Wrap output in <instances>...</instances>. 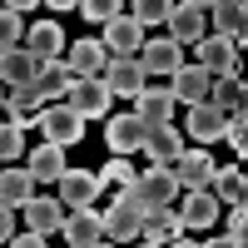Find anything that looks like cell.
Segmentation results:
<instances>
[{
    "instance_id": "obj_1",
    "label": "cell",
    "mask_w": 248,
    "mask_h": 248,
    "mask_svg": "<svg viewBox=\"0 0 248 248\" xmlns=\"http://www.w3.org/2000/svg\"><path fill=\"white\" fill-rule=\"evenodd\" d=\"M109 85H105V79H99V75H75V85L65 90V105L79 114V119H105L109 114Z\"/></svg>"
},
{
    "instance_id": "obj_2",
    "label": "cell",
    "mask_w": 248,
    "mask_h": 248,
    "mask_svg": "<svg viewBox=\"0 0 248 248\" xmlns=\"http://www.w3.org/2000/svg\"><path fill=\"white\" fill-rule=\"evenodd\" d=\"M35 124H40V134H45L50 144H65V149H70V144H79V139H85V119H79L70 105H40V114H35Z\"/></svg>"
},
{
    "instance_id": "obj_3",
    "label": "cell",
    "mask_w": 248,
    "mask_h": 248,
    "mask_svg": "<svg viewBox=\"0 0 248 248\" xmlns=\"http://www.w3.org/2000/svg\"><path fill=\"white\" fill-rule=\"evenodd\" d=\"M144 134H149V124H144L134 109L129 114H105V144H109V154H139Z\"/></svg>"
},
{
    "instance_id": "obj_4",
    "label": "cell",
    "mask_w": 248,
    "mask_h": 248,
    "mask_svg": "<svg viewBox=\"0 0 248 248\" xmlns=\"http://www.w3.org/2000/svg\"><path fill=\"white\" fill-rule=\"evenodd\" d=\"M144 40H149V30H144L134 15H109V20H105V35H99V45H105V55H139Z\"/></svg>"
},
{
    "instance_id": "obj_5",
    "label": "cell",
    "mask_w": 248,
    "mask_h": 248,
    "mask_svg": "<svg viewBox=\"0 0 248 248\" xmlns=\"http://www.w3.org/2000/svg\"><path fill=\"white\" fill-rule=\"evenodd\" d=\"M99 79L109 85V94L134 99V94L144 90V79H149V75H144V65H139L134 55H109V60H105V70H99Z\"/></svg>"
},
{
    "instance_id": "obj_6",
    "label": "cell",
    "mask_w": 248,
    "mask_h": 248,
    "mask_svg": "<svg viewBox=\"0 0 248 248\" xmlns=\"http://www.w3.org/2000/svg\"><path fill=\"white\" fill-rule=\"evenodd\" d=\"M238 45H243V35H203L199 40V65L209 70V75H229L238 70Z\"/></svg>"
},
{
    "instance_id": "obj_7",
    "label": "cell",
    "mask_w": 248,
    "mask_h": 248,
    "mask_svg": "<svg viewBox=\"0 0 248 248\" xmlns=\"http://www.w3.org/2000/svg\"><path fill=\"white\" fill-rule=\"evenodd\" d=\"M60 233H65L70 248H99L105 243V223H99V209L90 203V209H70L65 223H60Z\"/></svg>"
},
{
    "instance_id": "obj_8",
    "label": "cell",
    "mask_w": 248,
    "mask_h": 248,
    "mask_svg": "<svg viewBox=\"0 0 248 248\" xmlns=\"http://www.w3.org/2000/svg\"><path fill=\"white\" fill-rule=\"evenodd\" d=\"M134 60L144 65V75H174V70L184 65V45L169 40V35H159V40H144Z\"/></svg>"
},
{
    "instance_id": "obj_9",
    "label": "cell",
    "mask_w": 248,
    "mask_h": 248,
    "mask_svg": "<svg viewBox=\"0 0 248 248\" xmlns=\"http://www.w3.org/2000/svg\"><path fill=\"white\" fill-rule=\"evenodd\" d=\"M179 218L189 223V229H214V218H218V209L223 203L209 194V184H199V189H179Z\"/></svg>"
},
{
    "instance_id": "obj_10",
    "label": "cell",
    "mask_w": 248,
    "mask_h": 248,
    "mask_svg": "<svg viewBox=\"0 0 248 248\" xmlns=\"http://www.w3.org/2000/svg\"><path fill=\"white\" fill-rule=\"evenodd\" d=\"M134 179H139V194H144V203H149V209H164V203L179 199V179H174L169 164H149V169L134 174Z\"/></svg>"
},
{
    "instance_id": "obj_11",
    "label": "cell",
    "mask_w": 248,
    "mask_h": 248,
    "mask_svg": "<svg viewBox=\"0 0 248 248\" xmlns=\"http://www.w3.org/2000/svg\"><path fill=\"white\" fill-rule=\"evenodd\" d=\"M55 189H60L55 199L65 203V209H90V203L99 199V179L85 174V169H65V174L55 179Z\"/></svg>"
},
{
    "instance_id": "obj_12",
    "label": "cell",
    "mask_w": 248,
    "mask_h": 248,
    "mask_svg": "<svg viewBox=\"0 0 248 248\" xmlns=\"http://www.w3.org/2000/svg\"><path fill=\"white\" fill-rule=\"evenodd\" d=\"M169 94H174V105H199V99L214 94V75L203 70V65H179Z\"/></svg>"
},
{
    "instance_id": "obj_13",
    "label": "cell",
    "mask_w": 248,
    "mask_h": 248,
    "mask_svg": "<svg viewBox=\"0 0 248 248\" xmlns=\"http://www.w3.org/2000/svg\"><path fill=\"white\" fill-rule=\"evenodd\" d=\"M223 124H229V109H223V105H214V99L189 105V139L214 144V139H223Z\"/></svg>"
},
{
    "instance_id": "obj_14",
    "label": "cell",
    "mask_w": 248,
    "mask_h": 248,
    "mask_svg": "<svg viewBox=\"0 0 248 248\" xmlns=\"http://www.w3.org/2000/svg\"><path fill=\"white\" fill-rule=\"evenodd\" d=\"M65 40H70V35L60 30L55 20H40V25H30L25 35H20V45H25L40 65H45V60H60V55H65Z\"/></svg>"
},
{
    "instance_id": "obj_15",
    "label": "cell",
    "mask_w": 248,
    "mask_h": 248,
    "mask_svg": "<svg viewBox=\"0 0 248 248\" xmlns=\"http://www.w3.org/2000/svg\"><path fill=\"white\" fill-rule=\"evenodd\" d=\"M164 30H169V40H179V45H199L203 40V10L189 5V0H174V10L164 15Z\"/></svg>"
},
{
    "instance_id": "obj_16",
    "label": "cell",
    "mask_w": 248,
    "mask_h": 248,
    "mask_svg": "<svg viewBox=\"0 0 248 248\" xmlns=\"http://www.w3.org/2000/svg\"><path fill=\"white\" fill-rule=\"evenodd\" d=\"M134 114L144 124H174V94H169V85H144L134 94Z\"/></svg>"
},
{
    "instance_id": "obj_17",
    "label": "cell",
    "mask_w": 248,
    "mask_h": 248,
    "mask_svg": "<svg viewBox=\"0 0 248 248\" xmlns=\"http://www.w3.org/2000/svg\"><path fill=\"white\" fill-rule=\"evenodd\" d=\"M139 154H149V164H174V159L184 154V134L174 129V124H149Z\"/></svg>"
},
{
    "instance_id": "obj_18",
    "label": "cell",
    "mask_w": 248,
    "mask_h": 248,
    "mask_svg": "<svg viewBox=\"0 0 248 248\" xmlns=\"http://www.w3.org/2000/svg\"><path fill=\"white\" fill-rule=\"evenodd\" d=\"M99 223H105V243H134V233H139L144 214L114 199V203H109V214H99Z\"/></svg>"
},
{
    "instance_id": "obj_19",
    "label": "cell",
    "mask_w": 248,
    "mask_h": 248,
    "mask_svg": "<svg viewBox=\"0 0 248 248\" xmlns=\"http://www.w3.org/2000/svg\"><path fill=\"white\" fill-rule=\"evenodd\" d=\"M60 223H65V203L60 199H40V194L25 199V229L50 238V233H60Z\"/></svg>"
},
{
    "instance_id": "obj_20",
    "label": "cell",
    "mask_w": 248,
    "mask_h": 248,
    "mask_svg": "<svg viewBox=\"0 0 248 248\" xmlns=\"http://www.w3.org/2000/svg\"><path fill=\"white\" fill-rule=\"evenodd\" d=\"M169 169H174V179H179V189H199V184H209L214 159L203 154V149H189V144H184V154L169 164Z\"/></svg>"
},
{
    "instance_id": "obj_21",
    "label": "cell",
    "mask_w": 248,
    "mask_h": 248,
    "mask_svg": "<svg viewBox=\"0 0 248 248\" xmlns=\"http://www.w3.org/2000/svg\"><path fill=\"white\" fill-rule=\"evenodd\" d=\"M40 75V60L25 50V45H15V50H0V85H30V79Z\"/></svg>"
},
{
    "instance_id": "obj_22",
    "label": "cell",
    "mask_w": 248,
    "mask_h": 248,
    "mask_svg": "<svg viewBox=\"0 0 248 248\" xmlns=\"http://www.w3.org/2000/svg\"><path fill=\"white\" fill-rule=\"evenodd\" d=\"M25 169H30V179L35 184H55L60 174H65L70 169V164H65V144H40V149H30V164H25Z\"/></svg>"
},
{
    "instance_id": "obj_23",
    "label": "cell",
    "mask_w": 248,
    "mask_h": 248,
    "mask_svg": "<svg viewBox=\"0 0 248 248\" xmlns=\"http://www.w3.org/2000/svg\"><path fill=\"white\" fill-rule=\"evenodd\" d=\"M40 105H45V99H40L35 79H30V85H10V90H5V114H10V124H20V129H25V124H35Z\"/></svg>"
},
{
    "instance_id": "obj_24",
    "label": "cell",
    "mask_w": 248,
    "mask_h": 248,
    "mask_svg": "<svg viewBox=\"0 0 248 248\" xmlns=\"http://www.w3.org/2000/svg\"><path fill=\"white\" fill-rule=\"evenodd\" d=\"M35 194V179L25 164H10V169H0V203L5 209H25V199Z\"/></svg>"
},
{
    "instance_id": "obj_25",
    "label": "cell",
    "mask_w": 248,
    "mask_h": 248,
    "mask_svg": "<svg viewBox=\"0 0 248 248\" xmlns=\"http://www.w3.org/2000/svg\"><path fill=\"white\" fill-rule=\"evenodd\" d=\"M70 85H75V70L65 65V55H60V60H45V65H40V75H35L40 99H65Z\"/></svg>"
},
{
    "instance_id": "obj_26",
    "label": "cell",
    "mask_w": 248,
    "mask_h": 248,
    "mask_svg": "<svg viewBox=\"0 0 248 248\" xmlns=\"http://www.w3.org/2000/svg\"><path fill=\"white\" fill-rule=\"evenodd\" d=\"M105 45H99V40H70L65 45V65L75 70V75H99L105 70Z\"/></svg>"
},
{
    "instance_id": "obj_27",
    "label": "cell",
    "mask_w": 248,
    "mask_h": 248,
    "mask_svg": "<svg viewBox=\"0 0 248 248\" xmlns=\"http://www.w3.org/2000/svg\"><path fill=\"white\" fill-rule=\"evenodd\" d=\"M209 194H214L218 203H243V199H248V184H243L238 169H223V164H214V174H209Z\"/></svg>"
},
{
    "instance_id": "obj_28",
    "label": "cell",
    "mask_w": 248,
    "mask_h": 248,
    "mask_svg": "<svg viewBox=\"0 0 248 248\" xmlns=\"http://www.w3.org/2000/svg\"><path fill=\"white\" fill-rule=\"evenodd\" d=\"M94 179H99V199H105V194H114L119 184H129V179H134V164H129V154H114V159H105V169H99Z\"/></svg>"
},
{
    "instance_id": "obj_29",
    "label": "cell",
    "mask_w": 248,
    "mask_h": 248,
    "mask_svg": "<svg viewBox=\"0 0 248 248\" xmlns=\"http://www.w3.org/2000/svg\"><path fill=\"white\" fill-rule=\"evenodd\" d=\"M214 25L218 35H243V0H214Z\"/></svg>"
},
{
    "instance_id": "obj_30",
    "label": "cell",
    "mask_w": 248,
    "mask_h": 248,
    "mask_svg": "<svg viewBox=\"0 0 248 248\" xmlns=\"http://www.w3.org/2000/svg\"><path fill=\"white\" fill-rule=\"evenodd\" d=\"M214 105H223V109H233V105H243V79H238V70H229V75H214Z\"/></svg>"
},
{
    "instance_id": "obj_31",
    "label": "cell",
    "mask_w": 248,
    "mask_h": 248,
    "mask_svg": "<svg viewBox=\"0 0 248 248\" xmlns=\"http://www.w3.org/2000/svg\"><path fill=\"white\" fill-rule=\"evenodd\" d=\"M0 159H25V129L0 119Z\"/></svg>"
},
{
    "instance_id": "obj_32",
    "label": "cell",
    "mask_w": 248,
    "mask_h": 248,
    "mask_svg": "<svg viewBox=\"0 0 248 248\" xmlns=\"http://www.w3.org/2000/svg\"><path fill=\"white\" fill-rule=\"evenodd\" d=\"M223 248H243L248 243V214H243V203H229V233L218 238Z\"/></svg>"
},
{
    "instance_id": "obj_33",
    "label": "cell",
    "mask_w": 248,
    "mask_h": 248,
    "mask_svg": "<svg viewBox=\"0 0 248 248\" xmlns=\"http://www.w3.org/2000/svg\"><path fill=\"white\" fill-rule=\"evenodd\" d=\"M169 10H174V0H134V20H139L144 30H149V25H164V15H169Z\"/></svg>"
},
{
    "instance_id": "obj_34",
    "label": "cell",
    "mask_w": 248,
    "mask_h": 248,
    "mask_svg": "<svg viewBox=\"0 0 248 248\" xmlns=\"http://www.w3.org/2000/svg\"><path fill=\"white\" fill-rule=\"evenodd\" d=\"M20 35H25V15H15V10L0 5V50H15Z\"/></svg>"
},
{
    "instance_id": "obj_35",
    "label": "cell",
    "mask_w": 248,
    "mask_h": 248,
    "mask_svg": "<svg viewBox=\"0 0 248 248\" xmlns=\"http://www.w3.org/2000/svg\"><path fill=\"white\" fill-rule=\"evenodd\" d=\"M119 5H124V0H79V15L94 20V25H105L109 15H119Z\"/></svg>"
},
{
    "instance_id": "obj_36",
    "label": "cell",
    "mask_w": 248,
    "mask_h": 248,
    "mask_svg": "<svg viewBox=\"0 0 248 248\" xmlns=\"http://www.w3.org/2000/svg\"><path fill=\"white\" fill-rule=\"evenodd\" d=\"M5 243H15V248H45V233H35V229H25V233H10Z\"/></svg>"
},
{
    "instance_id": "obj_37",
    "label": "cell",
    "mask_w": 248,
    "mask_h": 248,
    "mask_svg": "<svg viewBox=\"0 0 248 248\" xmlns=\"http://www.w3.org/2000/svg\"><path fill=\"white\" fill-rule=\"evenodd\" d=\"M15 233V209H5V203H0V243H5Z\"/></svg>"
},
{
    "instance_id": "obj_38",
    "label": "cell",
    "mask_w": 248,
    "mask_h": 248,
    "mask_svg": "<svg viewBox=\"0 0 248 248\" xmlns=\"http://www.w3.org/2000/svg\"><path fill=\"white\" fill-rule=\"evenodd\" d=\"M40 0H5V10H15V15H25V10H35Z\"/></svg>"
},
{
    "instance_id": "obj_39",
    "label": "cell",
    "mask_w": 248,
    "mask_h": 248,
    "mask_svg": "<svg viewBox=\"0 0 248 248\" xmlns=\"http://www.w3.org/2000/svg\"><path fill=\"white\" fill-rule=\"evenodd\" d=\"M40 5H50V10H70V5H79V0H40Z\"/></svg>"
},
{
    "instance_id": "obj_40",
    "label": "cell",
    "mask_w": 248,
    "mask_h": 248,
    "mask_svg": "<svg viewBox=\"0 0 248 248\" xmlns=\"http://www.w3.org/2000/svg\"><path fill=\"white\" fill-rule=\"evenodd\" d=\"M189 5H199V10H209V5H214V0H189Z\"/></svg>"
},
{
    "instance_id": "obj_41",
    "label": "cell",
    "mask_w": 248,
    "mask_h": 248,
    "mask_svg": "<svg viewBox=\"0 0 248 248\" xmlns=\"http://www.w3.org/2000/svg\"><path fill=\"white\" fill-rule=\"evenodd\" d=\"M0 114H5V85H0Z\"/></svg>"
}]
</instances>
